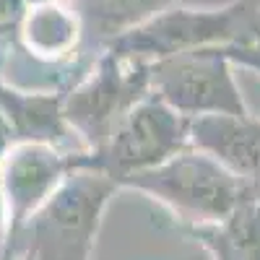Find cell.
<instances>
[{"mask_svg": "<svg viewBox=\"0 0 260 260\" xmlns=\"http://www.w3.org/2000/svg\"><path fill=\"white\" fill-rule=\"evenodd\" d=\"M229 47H203L151 60V94L185 117L250 112L237 86Z\"/></svg>", "mask_w": 260, "mask_h": 260, "instance_id": "5", "label": "cell"}, {"mask_svg": "<svg viewBox=\"0 0 260 260\" xmlns=\"http://www.w3.org/2000/svg\"><path fill=\"white\" fill-rule=\"evenodd\" d=\"M211 260H260V192L245 198L219 221L180 226Z\"/></svg>", "mask_w": 260, "mask_h": 260, "instance_id": "10", "label": "cell"}, {"mask_svg": "<svg viewBox=\"0 0 260 260\" xmlns=\"http://www.w3.org/2000/svg\"><path fill=\"white\" fill-rule=\"evenodd\" d=\"M190 146V117L156 94L143 96L104 146L89 151V169L110 175L117 185L133 172L151 169Z\"/></svg>", "mask_w": 260, "mask_h": 260, "instance_id": "6", "label": "cell"}, {"mask_svg": "<svg viewBox=\"0 0 260 260\" xmlns=\"http://www.w3.org/2000/svg\"><path fill=\"white\" fill-rule=\"evenodd\" d=\"M0 260H13V257H0Z\"/></svg>", "mask_w": 260, "mask_h": 260, "instance_id": "17", "label": "cell"}, {"mask_svg": "<svg viewBox=\"0 0 260 260\" xmlns=\"http://www.w3.org/2000/svg\"><path fill=\"white\" fill-rule=\"evenodd\" d=\"M151 94V62L102 50L86 71L62 89V117L81 143L94 151L107 143L120 120Z\"/></svg>", "mask_w": 260, "mask_h": 260, "instance_id": "4", "label": "cell"}, {"mask_svg": "<svg viewBox=\"0 0 260 260\" xmlns=\"http://www.w3.org/2000/svg\"><path fill=\"white\" fill-rule=\"evenodd\" d=\"M16 143V133H13V127L8 122V117L0 112V159H3L8 154V148Z\"/></svg>", "mask_w": 260, "mask_h": 260, "instance_id": "14", "label": "cell"}, {"mask_svg": "<svg viewBox=\"0 0 260 260\" xmlns=\"http://www.w3.org/2000/svg\"><path fill=\"white\" fill-rule=\"evenodd\" d=\"M203 47H229V52L260 47V0H234L224 8H167L104 50L151 62Z\"/></svg>", "mask_w": 260, "mask_h": 260, "instance_id": "3", "label": "cell"}, {"mask_svg": "<svg viewBox=\"0 0 260 260\" xmlns=\"http://www.w3.org/2000/svg\"><path fill=\"white\" fill-rule=\"evenodd\" d=\"M18 37L31 57L60 62L73 57L83 45V26L76 8L71 11L60 0L29 6L18 24Z\"/></svg>", "mask_w": 260, "mask_h": 260, "instance_id": "11", "label": "cell"}, {"mask_svg": "<svg viewBox=\"0 0 260 260\" xmlns=\"http://www.w3.org/2000/svg\"><path fill=\"white\" fill-rule=\"evenodd\" d=\"M120 187L136 190L164 206L180 226L219 221L245 198L260 192L229 172L219 159L195 146H187L185 151L151 169L127 175Z\"/></svg>", "mask_w": 260, "mask_h": 260, "instance_id": "2", "label": "cell"}, {"mask_svg": "<svg viewBox=\"0 0 260 260\" xmlns=\"http://www.w3.org/2000/svg\"><path fill=\"white\" fill-rule=\"evenodd\" d=\"M26 13L24 0H0V31H6L16 24H21V18Z\"/></svg>", "mask_w": 260, "mask_h": 260, "instance_id": "13", "label": "cell"}, {"mask_svg": "<svg viewBox=\"0 0 260 260\" xmlns=\"http://www.w3.org/2000/svg\"><path fill=\"white\" fill-rule=\"evenodd\" d=\"M175 0H73L83 26V50L102 52L110 42L156 18Z\"/></svg>", "mask_w": 260, "mask_h": 260, "instance_id": "12", "label": "cell"}, {"mask_svg": "<svg viewBox=\"0 0 260 260\" xmlns=\"http://www.w3.org/2000/svg\"><path fill=\"white\" fill-rule=\"evenodd\" d=\"M6 232H8V211H6L3 182H0V250H3V242H6Z\"/></svg>", "mask_w": 260, "mask_h": 260, "instance_id": "15", "label": "cell"}, {"mask_svg": "<svg viewBox=\"0 0 260 260\" xmlns=\"http://www.w3.org/2000/svg\"><path fill=\"white\" fill-rule=\"evenodd\" d=\"M24 3H26V8H29V6H42V3H52V0H24Z\"/></svg>", "mask_w": 260, "mask_h": 260, "instance_id": "16", "label": "cell"}, {"mask_svg": "<svg viewBox=\"0 0 260 260\" xmlns=\"http://www.w3.org/2000/svg\"><path fill=\"white\" fill-rule=\"evenodd\" d=\"M83 167H89V151H68L42 141H16L0 159V182L8 211L6 240L52 198V192L76 169Z\"/></svg>", "mask_w": 260, "mask_h": 260, "instance_id": "7", "label": "cell"}, {"mask_svg": "<svg viewBox=\"0 0 260 260\" xmlns=\"http://www.w3.org/2000/svg\"><path fill=\"white\" fill-rule=\"evenodd\" d=\"M190 146L219 159L229 172L260 190V117L250 112L192 117Z\"/></svg>", "mask_w": 260, "mask_h": 260, "instance_id": "8", "label": "cell"}, {"mask_svg": "<svg viewBox=\"0 0 260 260\" xmlns=\"http://www.w3.org/2000/svg\"><path fill=\"white\" fill-rule=\"evenodd\" d=\"M122 190L99 169H76L52 198L3 242L0 257L13 260H91L107 206Z\"/></svg>", "mask_w": 260, "mask_h": 260, "instance_id": "1", "label": "cell"}, {"mask_svg": "<svg viewBox=\"0 0 260 260\" xmlns=\"http://www.w3.org/2000/svg\"><path fill=\"white\" fill-rule=\"evenodd\" d=\"M0 112L8 117L16 141H42L68 151H89L62 117V89L24 91L6 83L0 73Z\"/></svg>", "mask_w": 260, "mask_h": 260, "instance_id": "9", "label": "cell"}]
</instances>
